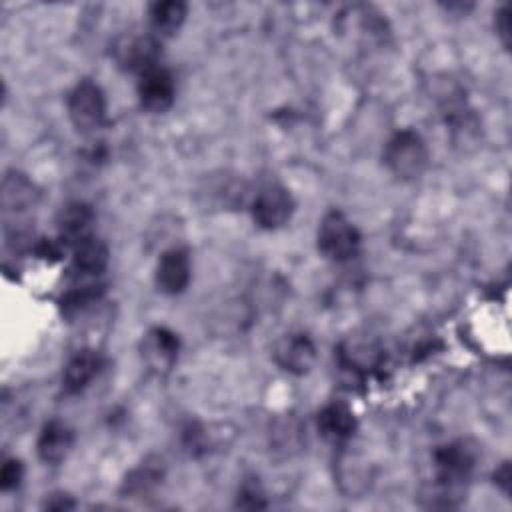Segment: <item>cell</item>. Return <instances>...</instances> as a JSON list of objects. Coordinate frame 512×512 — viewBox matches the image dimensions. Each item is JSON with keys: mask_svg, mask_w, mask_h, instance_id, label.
Listing matches in <instances>:
<instances>
[{"mask_svg": "<svg viewBox=\"0 0 512 512\" xmlns=\"http://www.w3.org/2000/svg\"><path fill=\"white\" fill-rule=\"evenodd\" d=\"M108 266V246L96 238L86 236L72 246V270L76 276H98Z\"/></svg>", "mask_w": 512, "mask_h": 512, "instance_id": "obj_15", "label": "cell"}, {"mask_svg": "<svg viewBox=\"0 0 512 512\" xmlns=\"http://www.w3.org/2000/svg\"><path fill=\"white\" fill-rule=\"evenodd\" d=\"M494 482L508 494L510 492V466L504 462L496 472H494Z\"/></svg>", "mask_w": 512, "mask_h": 512, "instance_id": "obj_24", "label": "cell"}, {"mask_svg": "<svg viewBox=\"0 0 512 512\" xmlns=\"http://www.w3.org/2000/svg\"><path fill=\"white\" fill-rule=\"evenodd\" d=\"M240 508H264L266 500H264V492L260 488V484L254 478L244 480V484L238 490V502Z\"/></svg>", "mask_w": 512, "mask_h": 512, "instance_id": "obj_20", "label": "cell"}, {"mask_svg": "<svg viewBox=\"0 0 512 512\" xmlns=\"http://www.w3.org/2000/svg\"><path fill=\"white\" fill-rule=\"evenodd\" d=\"M74 506H76V502L68 494H52L44 504V508H48V510H70Z\"/></svg>", "mask_w": 512, "mask_h": 512, "instance_id": "obj_23", "label": "cell"}, {"mask_svg": "<svg viewBox=\"0 0 512 512\" xmlns=\"http://www.w3.org/2000/svg\"><path fill=\"white\" fill-rule=\"evenodd\" d=\"M384 164L402 180L418 178L428 166V148L422 136L408 128L396 132L384 148Z\"/></svg>", "mask_w": 512, "mask_h": 512, "instance_id": "obj_1", "label": "cell"}, {"mask_svg": "<svg viewBox=\"0 0 512 512\" xmlns=\"http://www.w3.org/2000/svg\"><path fill=\"white\" fill-rule=\"evenodd\" d=\"M74 446V432L68 424L60 420H48L36 440V452L42 462L58 464L62 462Z\"/></svg>", "mask_w": 512, "mask_h": 512, "instance_id": "obj_11", "label": "cell"}, {"mask_svg": "<svg viewBox=\"0 0 512 512\" xmlns=\"http://www.w3.org/2000/svg\"><path fill=\"white\" fill-rule=\"evenodd\" d=\"M104 288L96 286V284H86V286H78L74 290H68L62 298H60V310L64 316H76L80 312H84L88 306L96 304L102 296Z\"/></svg>", "mask_w": 512, "mask_h": 512, "instance_id": "obj_19", "label": "cell"}, {"mask_svg": "<svg viewBox=\"0 0 512 512\" xmlns=\"http://www.w3.org/2000/svg\"><path fill=\"white\" fill-rule=\"evenodd\" d=\"M22 476H24V466H22V462L16 460V458H8V460L2 464V470H0V488H2L4 492L18 488L20 482H22Z\"/></svg>", "mask_w": 512, "mask_h": 512, "instance_id": "obj_21", "label": "cell"}, {"mask_svg": "<svg viewBox=\"0 0 512 512\" xmlns=\"http://www.w3.org/2000/svg\"><path fill=\"white\" fill-rule=\"evenodd\" d=\"M192 270H190V256L186 248H170L164 250L158 264H156V286L160 292L168 296H176L186 290L190 282Z\"/></svg>", "mask_w": 512, "mask_h": 512, "instance_id": "obj_10", "label": "cell"}, {"mask_svg": "<svg viewBox=\"0 0 512 512\" xmlns=\"http://www.w3.org/2000/svg\"><path fill=\"white\" fill-rule=\"evenodd\" d=\"M162 462L158 460H146L142 462L138 468H134L124 484H122V492L128 494V496H148L150 492H154L162 478H164V468L160 466Z\"/></svg>", "mask_w": 512, "mask_h": 512, "instance_id": "obj_18", "label": "cell"}, {"mask_svg": "<svg viewBox=\"0 0 512 512\" xmlns=\"http://www.w3.org/2000/svg\"><path fill=\"white\" fill-rule=\"evenodd\" d=\"M188 14L186 2L180 0H166V2H154L148 8V20L154 34L160 36H172L180 30Z\"/></svg>", "mask_w": 512, "mask_h": 512, "instance_id": "obj_16", "label": "cell"}, {"mask_svg": "<svg viewBox=\"0 0 512 512\" xmlns=\"http://www.w3.org/2000/svg\"><path fill=\"white\" fill-rule=\"evenodd\" d=\"M476 464V450L464 442H450L434 450V472L438 488L444 492H456L470 476Z\"/></svg>", "mask_w": 512, "mask_h": 512, "instance_id": "obj_3", "label": "cell"}, {"mask_svg": "<svg viewBox=\"0 0 512 512\" xmlns=\"http://www.w3.org/2000/svg\"><path fill=\"white\" fill-rule=\"evenodd\" d=\"M178 348H180V342L172 330L164 326H154L144 334L140 344V354L152 372L166 374L172 370L178 358Z\"/></svg>", "mask_w": 512, "mask_h": 512, "instance_id": "obj_8", "label": "cell"}, {"mask_svg": "<svg viewBox=\"0 0 512 512\" xmlns=\"http://www.w3.org/2000/svg\"><path fill=\"white\" fill-rule=\"evenodd\" d=\"M316 242L324 258L344 262L356 256L360 248V232L340 210H330L320 220Z\"/></svg>", "mask_w": 512, "mask_h": 512, "instance_id": "obj_2", "label": "cell"}, {"mask_svg": "<svg viewBox=\"0 0 512 512\" xmlns=\"http://www.w3.org/2000/svg\"><path fill=\"white\" fill-rule=\"evenodd\" d=\"M318 432L328 442H344L356 430L354 412L344 402L326 404L316 416Z\"/></svg>", "mask_w": 512, "mask_h": 512, "instance_id": "obj_14", "label": "cell"}, {"mask_svg": "<svg viewBox=\"0 0 512 512\" xmlns=\"http://www.w3.org/2000/svg\"><path fill=\"white\" fill-rule=\"evenodd\" d=\"M38 198V192L34 184L24 176L16 172H8L2 182V208L8 212H20L30 208Z\"/></svg>", "mask_w": 512, "mask_h": 512, "instance_id": "obj_17", "label": "cell"}, {"mask_svg": "<svg viewBox=\"0 0 512 512\" xmlns=\"http://www.w3.org/2000/svg\"><path fill=\"white\" fill-rule=\"evenodd\" d=\"M294 212L290 192L280 184L262 186L252 200V218L264 230L282 228Z\"/></svg>", "mask_w": 512, "mask_h": 512, "instance_id": "obj_5", "label": "cell"}, {"mask_svg": "<svg viewBox=\"0 0 512 512\" xmlns=\"http://www.w3.org/2000/svg\"><path fill=\"white\" fill-rule=\"evenodd\" d=\"M92 224H94V210L84 202L66 204L56 218L58 236L62 244H70V246L90 236Z\"/></svg>", "mask_w": 512, "mask_h": 512, "instance_id": "obj_13", "label": "cell"}, {"mask_svg": "<svg viewBox=\"0 0 512 512\" xmlns=\"http://www.w3.org/2000/svg\"><path fill=\"white\" fill-rule=\"evenodd\" d=\"M496 34L500 36L502 44L508 48L510 46V6H502L498 12H496Z\"/></svg>", "mask_w": 512, "mask_h": 512, "instance_id": "obj_22", "label": "cell"}, {"mask_svg": "<svg viewBox=\"0 0 512 512\" xmlns=\"http://www.w3.org/2000/svg\"><path fill=\"white\" fill-rule=\"evenodd\" d=\"M102 358L92 348H82L70 356L62 372V386L68 394L82 392L100 372Z\"/></svg>", "mask_w": 512, "mask_h": 512, "instance_id": "obj_12", "label": "cell"}, {"mask_svg": "<svg viewBox=\"0 0 512 512\" xmlns=\"http://www.w3.org/2000/svg\"><path fill=\"white\" fill-rule=\"evenodd\" d=\"M272 356L282 370L302 376L316 362V346L308 334L290 332L276 342Z\"/></svg>", "mask_w": 512, "mask_h": 512, "instance_id": "obj_7", "label": "cell"}, {"mask_svg": "<svg viewBox=\"0 0 512 512\" xmlns=\"http://www.w3.org/2000/svg\"><path fill=\"white\" fill-rule=\"evenodd\" d=\"M68 116L78 132H94L106 118V100L100 86L92 80H80L68 96Z\"/></svg>", "mask_w": 512, "mask_h": 512, "instance_id": "obj_4", "label": "cell"}, {"mask_svg": "<svg viewBox=\"0 0 512 512\" xmlns=\"http://www.w3.org/2000/svg\"><path fill=\"white\" fill-rule=\"evenodd\" d=\"M160 42L152 34H140V36H124L114 46V58L120 68L128 72L144 74L146 70L158 66L160 58Z\"/></svg>", "mask_w": 512, "mask_h": 512, "instance_id": "obj_6", "label": "cell"}, {"mask_svg": "<svg viewBox=\"0 0 512 512\" xmlns=\"http://www.w3.org/2000/svg\"><path fill=\"white\" fill-rule=\"evenodd\" d=\"M176 96V84L172 74L162 68L154 66L140 74L138 80V98L142 108L150 112H166L174 104Z\"/></svg>", "mask_w": 512, "mask_h": 512, "instance_id": "obj_9", "label": "cell"}]
</instances>
